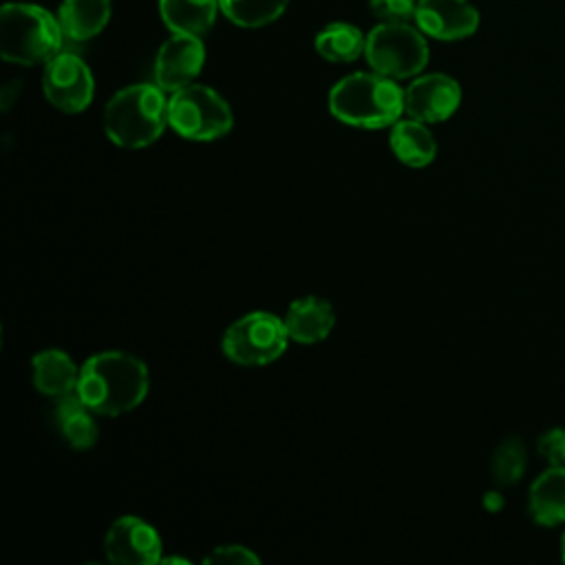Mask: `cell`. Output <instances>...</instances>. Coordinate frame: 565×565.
I'll return each mask as SVG.
<instances>
[{
  "instance_id": "2",
  "label": "cell",
  "mask_w": 565,
  "mask_h": 565,
  "mask_svg": "<svg viewBox=\"0 0 565 565\" xmlns=\"http://www.w3.org/2000/svg\"><path fill=\"white\" fill-rule=\"evenodd\" d=\"M329 110L355 128H386L404 113V90L382 73H353L329 90Z\"/></svg>"
},
{
  "instance_id": "11",
  "label": "cell",
  "mask_w": 565,
  "mask_h": 565,
  "mask_svg": "<svg viewBox=\"0 0 565 565\" xmlns=\"http://www.w3.org/2000/svg\"><path fill=\"white\" fill-rule=\"evenodd\" d=\"M461 104L459 84L444 73L419 75L404 90V110L408 117L435 124L448 119Z\"/></svg>"
},
{
  "instance_id": "10",
  "label": "cell",
  "mask_w": 565,
  "mask_h": 565,
  "mask_svg": "<svg viewBox=\"0 0 565 565\" xmlns=\"http://www.w3.org/2000/svg\"><path fill=\"white\" fill-rule=\"evenodd\" d=\"M205 49L201 35L172 33L154 60V84L168 93L185 88L201 73Z\"/></svg>"
},
{
  "instance_id": "3",
  "label": "cell",
  "mask_w": 565,
  "mask_h": 565,
  "mask_svg": "<svg viewBox=\"0 0 565 565\" xmlns=\"http://www.w3.org/2000/svg\"><path fill=\"white\" fill-rule=\"evenodd\" d=\"M168 126V99L157 84H132L117 90L104 108V130L119 148H146Z\"/></svg>"
},
{
  "instance_id": "19",
  "label": "cell",
  "mask_w": 565,
  "mask_h": 565,
  "mask_svg": "<svg viewBox=\"0 0 565 565\" xmlns=\"http://www.w3.org/2000/svg\"><path fill=\"white\" fill-rule=\"evenodd\" d=\"M55 417H57L60 433L68 441V446L77 450H86L97 441L99 430L93 419V411L79 399L77 393L60 397Z\"/></svg>"
},
{
  "instance_id": "17",
  "label": "cell",
  "mask_w": 565,
  "mask_h": 565,
  "mask_svg": "<svg viewBox=\"0 0 565 565\" xmlns=\"http://www.w3.org/2000/svg\"><path fill=\"white\" fill-rule=\"evenodd\" d=\"M391 150L393 154L411 166V168H424L428 166L437 154V143L433 132L424 126V121L417 119H397L391 126Z\"/></svg>"
},
{
  "instance_id": "15",
  "label": "cell",
  "mask_w": 565,
  "mask_h": 565,
  "mask_svg": "<svg viewBox=\"0 0 565 565\" xmlns=\"http://www.w3.org/2000/svg\"><path fill=\"white\" fill-rule=\"evenodd\" d=\"M110 0H64L57 11L64 38L84 42L104 31L110 20Z\"/></svg>"
},
{
  "instance_id": "18",
  "label": "cell",
  "mask_w": 565,
  "mask_h": 565,
  "mask_svg": "<svg viewBox=\"0 0 565 565\" xmlns=\"http://www.w3.org/2000/svg\"><path fill=\"white\" fill-rule=\"evenodd\" d=\"M218 11V0H159V13L172 33L203 35Z\"/></svg>"
},
{
  "instance_id": "23",
  "label": "cell",
  "mask_w": 565,
  "mask_h": 565,
  "mask_svg": "<svg viewBox=\"0 0 565 565\" xmlns=\"http://www.w3.org/2000/svg\"><path fill=\"white\" fill-rule=\"evenodd\" d=\"M369 7L382 22H408L415 18L417 0H369Z\"/></svg>"
},
{
  "instance_id": "21",
  "label": "cell",
  "mask_w": 565,
  "mask_h": 565,
  "mask_svg": "<svg viewBox=\"0 0 565 565\" xmlns=\"http://www.w3.org/2000/svg\"><path fill=\"white\" fill-rule=\"evenodd\" d=\"M289 0H218L223 15L243 29H260L278 20Z\"/></svg>"
},
{
  "instance_id": "24",
  "label": "cell",
  "mask_w": 565,
  "mask_h": 565,
  "mask_svg": "<svg viewBox=\"0 0 565 565\" xmlns=\"http://www.w3.org/2000/svg\"><path fill=\"white\" fill-rule=\"evenodd\" d=\"M539 452L550 461V466L565 468V428H550L539 437Z\"/></svg>"
},
{
  "instance_id": "9",
  "label": "cell",
  "mask_w": 565,
  "mask_h": 565,
  "mask_svg": "<svg viewBox=\"0 0 565 565\" xmlns=\"http://www.w3.org/2000/svg\"><path fill=\"white\" fill-rule=\"evenodd\" d=\"M161 536L159 532L137 519L121 516L117 519L104 539L106 558L117 565H152L161 561Z\"/></svg>"
},
{
  "instance_id": "6",
  "label": "cell",
  "mask_w": 565,
  "mask_h": 565,
  "mask_svg": "<svg viewBox=\"0 0 565 565\" xmlns=\"http://www.w3.org/2000/svg\"><path fill=\"white\" fill-rule=\"evenodd\" d=\"M364 57L375 73L404 79L428 64V42L408 22H382L366 35Z\"/></svg>"
},
{
  "instance_id": "26",
  "label": "cell",
  "mask_w": 565,
  "mask_h": 565,
  "mask_svg": "<svg viewBox=\"0 0 565 565\" xmlns=\"http://www.w3.org/2000/svg\"><path fill=\"white\" fill-rule=\"evenodd\" d=\"M561 554H563V561H565V532H563V539H561Z\"/></svg>"
},
{
  "instance_id": "13",
  "label": "cell",
  "mask_w": 565,
  "mask_h": 565,
  "mask_svg": "<svg viewBox=\"0 0 565 565\" xmlns=\"http://www.w3.org/2000/svg\"><path fill=\"white\" fill-rule=\"evenodd\" d=\"M282 320L291 340L313 344L329 335V331L335 324V313L324 298L305 296L289 305L287 316Z\"/></svg>"
},
{
  "instance_id": "8",
  "label": "cell",
  "mask_w": 565,
  "mask_h": 565,
  "mask_svg": "<svg viewBox=\"0 0 565 565\" xmlns=\"http://www.w3.org/2000/svg\"><path fill=\"white\" fill-rule=\"evenodd\" d=\"M44 97L62 113H82L95 95V79L86 62L73 53H57L44 64Z\"/></svg>"
},
{
  "instance_id": "1",
  "label": "cell",
  "mask_w": 565,
  "mask_h": 565,
  "mask_svg": "<svg viewBox=\"0 0 565 565\" xmlns=\"http://www.w3.org/2000/svg\"><path fill=\"white\" fill-rule=\"evenodd\" d=\"M146 364L124 351H102L79 366L77 395L95 415H121L137 408L148 393Z\"/></svg>"
},
{
  "instance_id": "20",
  "label": "cell",
  "mask_w": 565,
  "mask_h": 565,
  "mask_svg": "<svg viewBox=\"0 0 565 565\" xmlns=\"http://www.w3.org/2000/svg\"><path fill=\"white\" fill-rule=\"evenodd\" d=\"M313 46L320 57L327 62H338V64H349L364 55L366 46V35L349 22H333L327 24L313 40Z\"/></svg>"
},
{
  "instance_id": "14",
  "label": "cell",
  "mask_w": 565,
  "mask_h": 565,
  "mask_svg": "<svg viewBox=\"0 0 565 565\" xmlns=\"http://www.w3.org/2000/svg\"><path fill=\"white\" fill-rule=\"evenodd\" d=\"M33 384L40 393L51 397H64L77 391L79 369L75 362L60 349H46L33 355L31 360Z\"/></svg>"
},
{
  "instance_id": "25",
  "label": "cell",
  "mask_w": 565,
  "mask_h": 565,
  "mask_svg": "<svg viewBox=\"0 0 565 565\" xmlns=\"http://www.w3.org/2000/svg\"><path fill=\"white\" fill-rule=\"evenodd\" d=\"M205 563H230V565H256L258 556L243 545H221L205 556Z\"/></svg>"
},
{
  "instance_id": "22",
  "label": "cell",
  "mask_w": 565,
  "mask_h": 565,
  "mask_svg": "<svg viewBox=\"0 0 565 565\" xmlns=\"http://www.w3.org/2000/svg\"><path fill=\"white\" fill-rule=\"evenodd\" d=\"M525 446L519 437L503 439L492 455V477L499 486H514L525 472Z\"/></svg>"
},
{
  "instance_id": "4",
  "label": "cell",
  "mask_w": 565,
  "mask_h": 565,
  "mask_svg": "<svg viewBox=\"0 0 565 565\" xmlns=\"http://www.w3.org/2000/svg\"><path fill=\"white\" fill-rule=\"evenodd\" d=\"M64 31L46 9L7 2L0 11V53L4 62L33 66L60 53Z\"/></svg>"
},
{
  "instance_id": "5",
  "label": "cell",
  "mask_w": 565,
  "mask_h": 565,
  "mask_svg": "<svg viewBox=\"0 0 565 565\" xmlns=\"http://www.w3.org/2000/svg\"><path fill=\"white\" fill-rule=\"evenodd\" d=\"M234 124L230 104L210 86L190 84L168 99V126L190 141H212Z\"/></svg>"
},
{
  "instance_id": "7",
  "label": "cell",
  "mask_w": 565,
  "mask_h": 565,
  "mask_svg": "<svg viewBox=\"0 0 565 565\" xmlns=\"http://www.w3.org/2000/svg\"><path fill=\"white\" fill-rule=\"evenodd\" d=\"M289 340L285 320L269 311H252L227 327L223 353L236 364L260 366L280 358Z\"/></svg>"
},
{
  "instance_id": "12",
  "label": "cell",
  "mask_w": 565,
  "mask_h": 565,
  "mask_svg": "<svg viewBox=\"0 0 565 565\" xmlns=\"http://www.w3.org/2000/svg\"><path fill=\"white\" fill-rule=\"evenodd\" d=\"M413 20L435 40H461L479 26V13L468 0H417Z\"/></svg>"
},
{
  "instance_id": "16",
  "label": "cell",
  "mask_w": 565,
  "mask_h": 565,
  "mask_svg": "<svg viewBox=\"0 0 565 565\" xmlns=\"http://www.w3.org/2000/svg\"><path fill=\"white\" fill-rule=\"evenodd\" d=\"M527 508L530 516L541 525H558L565 521V468L552 466L534 479Z\"/></svg>"
}]
</instances>
